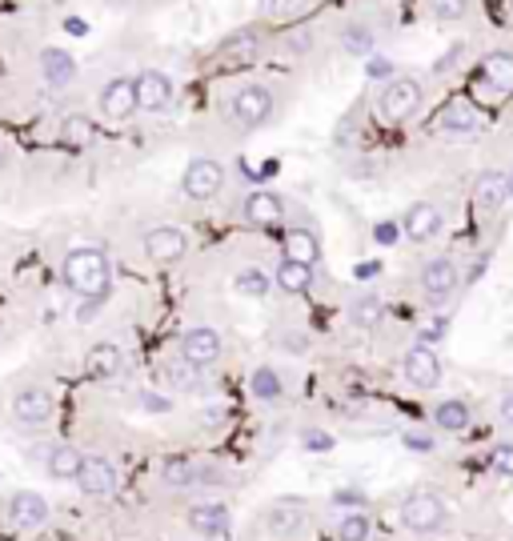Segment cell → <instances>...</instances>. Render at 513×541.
Returning a JSON list of instances; mask_svg holds the SVG:
<instances>
[{
    "mask_svg": "<svg viewBox=\"0 0 513 541\" xmlns=\"http://www.w3.org/2000/svg\"><path fill=\"white\" fill-rule=\"evenodd\" d=\"M200 469L192 465V457H165L160 461V481L168 489H184V485H197Z\"/></svg>",
    "mask_w": 513,
    "mask_h": 541,
    "instance_id": "cell-30",
    "label": "cell"
},
{
    "mask_svg": "<svg viewBox=\"0 0 513 541\" xmlns=\"http://www.w3.org/2000/svg\"><path fill=\"white\" fill-rule=\"evenodd\" d=\"M425 12L433 20H461L469 12V0H425Z\"/></svg>",
    "mask_w": 513,
    "mask_h": 541,
    "instance_id": "cell-35",
    "label": "cell"
},
{
    "mask_svg": "<svg viewBox=\"0 0 513 541\" xmlns=\"http://www.w3.org/2000/svg\"><path fill=\"white\" fill-rule=\"evenodd\" d=\"M240 217H245L248 225H256V229H273V225L285 221V201H281L277 193H269V189H256V193L245 197Z\"/></svg>",
    "mask_w": 513,
    "mask_h": 541,
    "instance_id": "cell-16",
    "label": "cell"
},
{
    "mask_svg": "<svg viewBox=\"0 0 513 541\" xmlns=\"http://www.w3.org/2000/svg\"><path fill=\"white\" fill-rule=\"evenodd\" d=\"M189 529L197 537H229L232 533V517L221 501H200L189 509Z\"/></svg>",
    "mask_w": 513,
    "mask_h": 541,
    "instance_id": "cell-17",
    "label": "cell"
},
{
    "mask_svg": "<svg viewBox=\"0 0 513 541\" xmlns=\"http://www.w3.org/2000/svg\"><path fill=\"white\" fill-rule=\"evenodd\" d=\"M445 333H449V321H445V317H433L429 325H421V333H417V337H421V345H437Z\"/></svg>",
    "mask_w": 513,
    "mask_h": 541,
    "instance_id": "cell-39",
    "label": "cell"
},
{
    "mask_svg": "<svg viewBox=\"0 0 513 541\" xmlns=\"http://www.w3.org/2000/svg\"><path fill=\"white\" fill-rule=\"evenodd\" d=\"M248 389H253V397H261V401H277V397L285 393V389H281L277 369H269V365L253 369V377H248Z\"/></svg>",
    "mask_w": 513,
    "mask_h": 541,
    "instance_id": "cell-33",
    "label": "cell"
},
{
    "mask_svg": "<svg viewBox=\"0 0 513 541\" xmlns=\"http://www.w3.org/2000/svg\"><path fill=\"white\" fill-rule=\"evenodd\" d=\"M401 441H405V449H413V453H433V437L429 433H405Z\"/></svg>",
    "mask_w": 513,
    "mask_h": 541,
    "instance_id": "cell-43",
    "label": "cell"
},
{
    "mask_svg": "<svg viewBox=\"0 0 513 541\" xmlns=\"http://www.w3.org/2000/svg\"><path fill=\"white\" fill-rule=\"evenodd\" d=\"M125 365V349L117 341H96L88 349V377H117Z\"/></svg>",
    "mask_w": 513,
    "mask_h": 541,
    "instance_id": "cell-24",
    "label": "cell"
},
{
    "mask_svg": "<svg viewBox=\"0 0 513 541\" xmlns=\"http://www.w3.org/2000/svg\"><path fill=\"white\" fill-rule=\"evenodd\" d=\"M61 277L77 297H109V285H112V269L109 257L101 249H72L64 253V265Z\"/></svg>",
    "mask_w": 513,
    "mask_h": 541,
    "instance_id": "cell-1",
    "label": "cell"
},
{
    "mask_svg": "<svg viewBox=\"0 0 513 541\" xmlns=\"http://www.w3.org/2000/svg\"><path fill=\"white\" fill-rule=\"evenodd\" d=\"M401 525L409 533H445L449 529V505L437 493H413L401 501Z\"/></svg>",
    "mask_w": 513,
    "mask_h": 541,
    "instance_id": "cell-3",
    "label": "cell"
},
{
    "mask_svg": "<svg viewBox=\"0 0 513 541\" xmlns=\"http://www.w3.org/2000/svg\"><path fill=\"white\" fill-rule=\"evenodd\" d=\"M273 117V93L265 85H245V89L232 97V121L240 129H261Z\"/></svg>",
    "mask_w": 513,
    "mask_h": 541,
    "instance_id": "cell-4",
    "label": "cell"
},
{
    "mask_svg": "<svg viewBox=\"0 0 513 541\" xmlns=\"http://www.w3.org/2000/svg\"><path fill=\"white\" fill-rule=\"evenodd\" d=\"M437 129L449 133V137H473V133L485 129V121H481V113H477V105H473V101L457 97V101H449V105L437 113Z\"/></svg>",
    "mask_w": 513,
    "mask_h": 541,
    "instance_id": "cell-11",
    "label": "cell"
},
{
    "mask_svg": "<svg viewBox=\"0 0 513 541\" xmlns=\"http://www.w3.org/2000/svg\"><path fill=\"white\" fill-rule=\"evenodd\" d=\"M401 373H405V381L417 389H437L441 385V361H437V353H433V345H421V341H417L405 353V361H401Z\"/></svg>",
    "mask_w": 513,
    "mask_h": 541,
    "instance_id": "cell-9",
    "label": "cell"
},
{
    "mask_svg": "<svg viewBox=\"0 0 513 541\" xmlns=\"http://www.w3.org/2000/svg\"><path fill=\"white\" fill-rule=\"evenodd\" d=\"M381 317H385V305H381L377 293H361V297L349 305V321L357 325V329H373Z\"/></svg>",
    "mask_w": 513,
    "mask_h": 541,
    "instance_id": "cell-31",
    "label": "cell"
},
{
    "mask_svg": "<svg viewBox=\"0 0 513 541\" xmlns=\"http://www.w3.org/2000/svg\"><path fill=\"white\" fill-rule=\"evenodd\" d=\"M224 185V169L216 161H208V157H197V161H189V169H184L181 177V189L189 201H208V197H216Z\"/></svg>",
    "mask_w": 513,
    "mask_h": 541,
    "instance_id": "cell-5",
    "label": "cell"
},
{
    "mask_svg": "<svg viewBox=\"0 0 513 541\" xmlns=\"http://www.w3.org/2000/svg\"><path fill=\"white\" fill-rule=\"evenodd\" d=\"M365 77H373V81H389V77H393V61L389 57H369Z\"/></svg>",
    "mask_w": 513,
    "mask_h": 541,
    "instance_id": "cell-41",
    "label": "cell"
},
{
    "mask_svg": "<svg viewBox=\"0 0 513 541\" xmlns=\"http://www.w3.org/2000/svg\"><path fill=\"white\" fill-rule=\"evenodd\" d=\"M12 417L16 425H45L53 421V393L40 385H28L12 397Z\"/></svg>",
    "mask_w": 513,
    "mask_h": 541,
    "instance_id": "cell-14",
    "label": "cell"
},
{
    "mask_svg": "<svg viewBox=\"0 0 513 541\" xmlns=\"http://www.w3.org/2000/svg\"><path fill=\"white\" fill-rule=\"evenodd\" d=\"M305 9V0H265V12L269 17H293V12H301Z\"/></svg>",
    "mask_w": 513,
    "mask_h": 541,
    "instance_id": "cell-40",
    "label": "cell"
},
{
    "mask_svg": "<svg viewBox=\"0 0 513 541\" xmlns=\"http://www.w3.org/2000/svg\"><path fill=\"white\" fill-rule=\"evenodd\" d=\"M509 201H513V193H509V177H505V173L489 169L473 181V205H477L481 213H501Z\"/></svg>",
    "mask_w": 513,
    "mask_h": 541,
    "instance_id": "cell-19",
    "label": "cell"
},
{
    "mask_svg": "<svg viewBox=\"0 0 513 541\" xmlns=\"http://www.w3.org/2000/svg\"><path fill=\"white\" fill-rule=\"evenodd\" d=\"M489 465H493L501 477H513V445L509 441H497L493 449H489Z\"/></svg>",
    "mask_w": 513,
    "mask_h": 541,
    "instance_id": "cell-37",
    "label": "cell"
},
{
    "mask_svg": "<svg viewBox=\"0 0 513 541\" xmlns=\"http://www.w3.org/2000/svg\"><path fill=\"white\" fill-rule=\"evenodd\" d=\"M101 113L109 117V121H128L133 113H141V105H136V85L128 81V77H117V81L104 85Z\"/></svg>",
    "mask_w": 513,
    "mask_h": 541,
    "instance_id": "cell-18",
    "label": "cell"
},
{
    "mask_svg": "<svg viewBox=\"0 0 513 541\" xmlns=\"http://www.w3.org/2000/svg\"><path fill=\"white\" fill-rule=\"evenodd\" d=\"M469 421H473L469 405L457 401V397H449V401H441L437 409H433V425H437L441 433H465V429H469Z\"/></svg>",
    "mask_w": 513,
    "mask_h": 541,
    "instance_id": "cell-28",
    "label": "cell"
},
{
    "mask_svg": "<svg viewBox=\"0 0 513 541\" xmlns=\"http://www.w3.org/2000/svg\"><path fill=\"white\" fill-rule=\"evenodd\" d=\"M341 44H345L349 52H357V57H365V52L373 49V33H369L365 25H349V28L341 33Z\"/></svg>",
    "mask_w": 513,
    "mask_h": 541,
    "instance_id": "cell-36",
    "label": "cell"
},
{
    "mask_svg": "<svg viewBox=\"0 0 513 541\" xmlns=\"http://www.w3.org/2000/svg\"><path fill=\"white\" fill-rule=\"evenodd\" d=\"M200 373L197 365H189L184 357H173V361H160L157 365V377L165 381V385H173L176 393H192V389H200Z\"/></svg>",
    "mask_w": 513,
    "mask_h": 541,
    "instance_id": "cell-23",
    "label": "cell"
},
{
    "mask_svg": "<svg viewBox=\"0 0 513 541\" xmlns=\"http://www.w3.org/2000/svg\"><path fill=\"white\" fill-rule=\"evenodd\" d=\"M77 485L88 497H112L120 485L117 465H112L109 457H85V465H80V473H77Z\"/></svg>",
    "mask_w": 513,
    "mask_h": 541,
    "instance_id": "cell-12",
    "label": "cell"
},
{
    "mask_svg": "<svg viewBox=\"0 0 513 541\" xmlns=\"http://www.w3.org/2000/svg\"><path fill=\"white\" fill-rule=\"evenodd\" d=\"M285 257H293V261H301V265H317L321 261V241H317V233L313 229H289L285 233Z\"/></svg>",
    "mask_w": 513,
    "mask_h": 541,
    "instance_id": "cell-26",
    "label": "cell"
},
{
    "mask_svg": "<svg viewBox=\"0 0 513 541\" xmlns=\"http://www.w3.org/2000/svg\"><path fill=\"white\" fill-rule=\"evenodd\" d=\"M301 445L309 453H329L333 449V433H321V429H305L301 433Z\"/></svg>",
    "mask_w": 513,
    "mask_h": 541,
    "instance_id": "cell-38",
    "label": "cell"
},
{
    "mask_svg": "<svg viewBox=\"0 0 513 541\" xmlns=\"http://www.w3.org/2000/svg\"><path fill=\"white\" fill-rule=\"evenodd\" d=\"M232 289H237L240 297H248V301H261V297H269L273 281L261 273V269H240V273L232 277Z\"/></svg>",
    "mask_w": 513,
    "mask_h": 541,
    "instance_id": "cell-32",
    "label": "cell"
},
{
    "mask_svg": "<svg viewBox=\"0 0 513 541\" xmlns=\"http://www.w3.org/2000/svg\"><path fill=\"white\" fill-rule=\"evenodd\" d=\"M64 33H72V36H85L88 33V25L80 17H64Z\"/></svg>",
    "mask_w": 513,
    "mask_h": 541,
    "instance_id": "cell-47",
    "label": "cell"
},
{
    "mask_svg": "<svg viewBox=\"0 0 513 541\" xmlns=\"http://www.w3.org/2000/svg\"><path fill=\"white\" fill-rule=\"evenodd\" d=\"M48 477L53 481H77L80 465H85V453L77 449V445H56V449H48Z\"/></svg>",
    "mask_w": 513,
    "mask_h": 541,
    "instance_id": "cell-25",
    "label": "cell"
},
{
    "mask_svg": "<svg viewBox=\"0 0 513 541\" xmlns=\"http://www.w3.org/2000/svg\"><path fill=\"white\" fill-rule=\"evenodd\" d=\"M441 225H445V221H441V209H437V205H429V201L409 205L405 217H401V233H405L413 245L433 241V237L441 233Z\"/></svg>",
    "mask_w": 513,
    "mask_h": 541,
    "instance_id": "cell-13",
    "label": "cell"
},
{
    "mask_svg": "<svg viewBox=\"0 0 513 541\" xmlns=\"http://www.w3.org/2000/svg\"><path fill=\"white\" fill-rule=\"evenodd\" d=\"M40 73H45V81L53 85V89H69V85L77 81V61L64 49H45L40 52Z\"/></svg>",
    "mask_w": 513,
    "mask_h": 541,
    "instance_id": "cell-22",
    "label": "cell"
},
{
    "mask_svg": "<svg viewBox=\"0 0 513 541\" xmlns=\"http://www.w3.org/2000/svg\"><path fill=\"white\" fill-rule=\"evenodd\" d=\"M101 305H104V297H80V305H77V321H80V325H88L96 313H101Z\"/></svg>",
    "mask_w": 513,
    "mask_h": 541,
    "instance_id": "cell-42",
    "label": "cell"
},
{
    "mask_svg": "<svg viewBox=\"0 0 513 541\" xmlns=\"http://www.w3.org/2000/svg\"><path fill=\"white\" fill-rule=\"evenodd\" d=\"M133 85H136V105H141V113H165V109L173 105V77L168 73L144 69Z\"/></svg>",
    "mask_w": 513,
    "mask_h": 541,
    "instance_id": "cell-10",
    "label": "cell"
},
{
    "mask_svg": "<svg viewBox=\"0 0 513 541\" xmlns=\"http://www.w3.org/2000/svg\"><path fill=\"white\" fill-rule=\"evenodd\" d=\"M457 285H461V273H457V265H453L449 257L425 261V269H421V289H425V297H429V301L453 297Z\"/></svg>",
    "mask_w": 513,
    "mask_h": 541,
    "instance_id": "cell-15",
    "label": "cell"
},
{
    "mask_svg": "<svg viewBox=\"0 0 513 541\" xmlns=\"http://www.w3.org/2000/svg\"><path fill=\"white\" fill-rule=\"evenodd\" d=\"M61 141H64L69 149H88V145L96 141V125L88 121L85 113H69V117L61 121Z\"/></svg>",
    "mask_w": 513,
    "mask_h": 541,
    "instance_id": "cell-29",
    "label": "cell"
},
{
    "mask_svg": "<svg viewBox=\"0 0 513 541\" xmlns=\"http://www.w3.org/2000/svg\"><path fill=\"white\" fill-rule=\"evenodd\" d=\"M8 517H12V525H20V529H40V525L48 521V501L32 489H20L8 501Z\"/></svg>",
    "mask_w": 513,
    "mask_h": 541,
    "instance_id": "cell-20",
    "label": "cell"
},
{
    "mask_svg": "<svg viewBox=\"0 0 513 541\" xmlns=\"http://www.w3.org/2000/svg\"><path fill=\"white\" fill-rule=\"evenodd\" d=\"M373 237H377V245H393V241L401 237V229L393 225V221H381V225L373 229Z\"/></svg>",
    "mask_w": 513,
    "mask_h": 541,
    "instance_id": "cell-44",
    "label": "cell"
},
{
    "mask_svg": "<svg viewBox=\"0 0 513 541\" xmlns=\"http://www.w3.org/2000/svg\"><path fill=\"white\" fill-rule=\"evenodd\" d=\"M261 57V36L256 33H232L229 41L221 44V65L224 69H248Z\"/></svg>",
    "mask_w": 513,
    "mask_h": 541,
    "instance_id": "cell-21",
    "label": "cell"
},
{
    "mask_svg": "<svg viewBox=\"0 0 513 541\" xmlns=\"http://www.w3.org/2000/svg\"><path fill=\"white\" fill-rule=\"evenodd\" d=\"M144 257L152 261V265H173V261H181L184 253H189V237L181 233V229L173 225H157L144 233Z\"/></svg>",
    "mask_w": 513,
    "mask_h": 541,
    "instance_id": "cell-6",
    "label": "cell"
},
{
    "mask_svg": "<svg viewBox=\"0 0 513 541\" xmlns=\"http://www.w3.org/2000/svg\"><path fill=\"white\" fill-rule=\"evenodd\" d=\"M477 93H485L489 101L509 97L513 93V52H489V57L481 61Z\"/></svg>",
    "mask_w": 513,
    "mask_h": 541,
    "instance_id": "cell-8",
    "label": "cell"
},
{
    "mask_svg": "<svg viewBox=\"0 0 513 541\" xmlns=\"http://www.w3.org/2000/svg\"><path fill=\"white\" fill-rule=\"evenodd\" d=\"M369 517L365 513H341L337 521V541H369Z\"/></svg>",
    "mask_w": 513,
    "mask_h": 541,
    "instance_id": "cell-34",
    "label": "cell"
},
{
    "mask_svg": "<svg viewBox=\"0 0 513 541\" xmlns=\"http://www.w3.org/2000/svg\"><path fill=\"white\" fill-rule=\"evenodd\" d=\"M505 177H509V193H513V169H509V173H505Z\"/></svg>",
    "mask_w": 513,
    "mask_h": 541,
    "instance_id": "cell-48",
    "label": "cell"
},
{
    "mask_svg": "<svg viewBox=\"0 0 513 541\" xmlns=\"http://www.w3.org/2000/svg\"><path fill=\"white\" fill-rule=\"evenodd\" d=\"M273 285H277L281 293H305L313 285V265H301V261H293V257H281L277 273H273Z\"/></svg>",
    "mask_w": 513,
    "mask_h": 541,
    "instance_id": "cell-27",
    "label": "cell"
},
{
    "mask_svg": "<svg viewBox=\"0 0 513 541\" xmlns=\"http://www.w3.org/2000/svg\"><path fill=\"white\" fill-rule=\"evenodd\" d=\"M221 353H224V341H221V333L216 329H189L181 337V357L189 365H197V369H213L216 361H221Z\"/></svg>",
    "mask_w": 513,
    "mask_h": 541,
    "instance_id": "cell-7",
    "label": "cell"
},
{
    "mask_svg": "<svg viewBox=\"0 0 513 541\" xmlns=\"http://www.w3.org/2000/svg\"><path fill=\"white\" fill-rule=\"evenodd\" d=\"M141 405H144L149 413H168V409H173V401H168V397H157V393H144Z\"/></svg>",
    "mask_w": 513,
    "mask_h": 541,
    "instance_id": "cell-45",
    "label": "cell"
},
{
    "mask_svg": "<svg viewBox=\"0 0 513 541\" xmlns=\"http://www.w3.org/2000/svg\"><path fill=\"white\" fill-rule=\"evenodd\" d=\"M421 101H425L421 81H413V77H389L385 89L377 93V113L389 125H405L409 117H417Z\"/></svg>",
    "mask_w": 513,
    "mask_h": 541,
    "instance_id": "cell-2",
    "label": "cell"
},
{
    "mask_svg": "<svg viewBox=\"0 0 513 541\" xmlns=\"http://www.w3.org/2000/svg\"><path fill=\"white\" fill-rule=\"evenodd\" d=\"M497 417H501L505 425H513V389L501 393V401H497Z\"/></svg>",
    "mask_w": 513,
    "mask_h": 541,
    "instance_id": "cell-46",
    "label": "cell"
}]
</instances>
